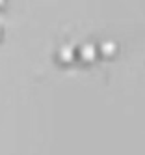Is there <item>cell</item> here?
<instances>
[{
  "label": "cell",
  "instance_id": "2",
  "mask_svg": "<svg viewBox=\"0 0 145 155\" xmlns=\"http://www.w3.org/2000/svg\"><path fill=\"white\" fill-rule=\"evenodd\" d=\"M58 58L63 64H71L76 58V49L71 45V43H63V45H60V49H58Z\"/></svg>",
  "mask_w": 145,
  "mask_h": 155
},
{
  "label": "cell",
  "instance_id": "4",
  "mask_svg": "<svg viewBox=\"0 0 145 155\" xmlns=\"http://www.w3.org/2000/svg\"><path fill=\"white\" fill-rule=\"evenodd\" d=\"M4 2H6V0H0V6H2V4H4Z\"/></svg>",
  "mask_w": 145,
  "mask_h": 155
},
{
  "label": "cell",
  "instance_id": "3",
  "mask_svg": "<svg viewBox=\"0 0 145 155\" xmlns=\"http://www.w3.org/2000/svg\"><path fill=\"white\" fill-rule=\"evenodd\" d=\"M97 49H99L100 54H104V56H114L115 51H117V45H115V41H112V39H104Z\"/></svg>",
  "mask_w": 145,
  "mask_h": 155
},
{
  "label": "cell",
  "instance_id": "1",
  "mask_svg": "<svg viewBox=\"0 0 145 155\" xmlns=\"http://www.w3.org/2000/svg\"><path fill=\"white\" fill-rule=\"evenodd\" d=\"M97 54H99V49L93 41H84L82 45L76 49V56L82 62H93L97 58Z\"/></svg>",
  "mask_w": 145,
  "mask_h": 155
}]
</instances>
